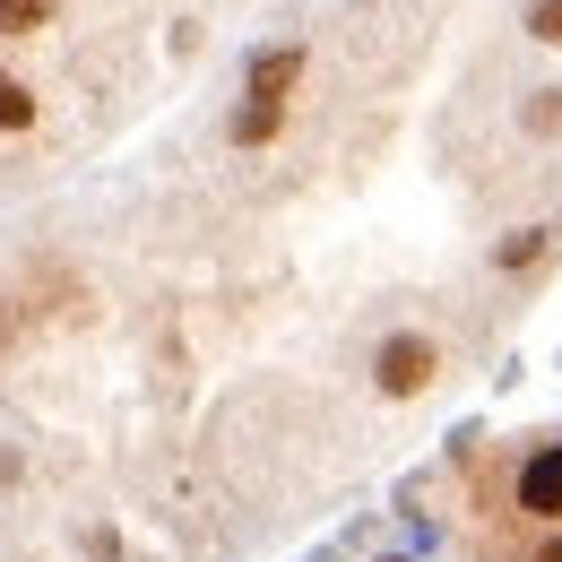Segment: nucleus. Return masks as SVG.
Returning <instances> with one entry per match:
<instances>
[{
    "instance_id": "f257e3e1",
    "label": "nucleus",
    "mask_w": 562,
    "mask_h": 562,
    "mask_svg": "<svg viewBox=\"0 0 562 562\" xmlns=\"http://www.w3.org/2000/svg\"><path fill=\"white\" fill-rule=\"evenodd\" d=\"M502 510L537 537H562V441H528L510 459V485H502Z\"/></svg>"
},
{
    "instance_id": "f03ea898",
    "label": "nucleus",
    "mask_w": 562,
    "mask_h": 562,
    "mask_svg": "<svg viewBox=\"0 0 562 562\" xmlns=\"http://www.w3.org/2000/svg\"><path fill=\"white\" fill-rule=\"evenodd\" d=\"M441 372H450V355H441L432 329H390V338L372 347V390H381V398H424Z\"/></svg>"
},
{
    "instance_id": "7ed1b4c3",
    "label": "nucleus",
    "mask_w": 562,
    "mask_h": 562,
    "mask_svg": "<svg viewBox=\"0 0 562 562\" xmlns=\"http://www.w3.org/2000/svg\"><path fill=\"white\" fill-rule=\"evenodd\" d=\"M303 70H312V44H269V53H251V70H243V95H251V104H294Z\"/></svg>"
},
{
    "instance_id": "20e7f679",
    "label": "nucleus",
    "mask_w": 562,
    "mask_h": 562,
    "mask_svg": "<svg viewBox=\"0 0 562 562\" xmlns=\"http://www.w3.org/2000/svg\"><path fill=\"white\" fill-rule=\"evenodd\" d=\"M554 251H562V225H519V234L493 243V269H502V278H528V269H546Z\"/></svg>"
},
{
    "instance_id": "39448f33",
    "label": "nucleus",
    "mask_w": 562,
    "mask_h": 562,
    "mask_svg": "<svg viewBox=\"0 0 562 562\" xmlns=\"http://www.w3.org/2000/svg\"><path fill=\"white\" fill-rule=\"evenodd\" d=\"M35 122H44V95H35L18 70H0V139H26Z\"/></svg>"
},
{
    "instance_id": "423d86ee",
    "label": "nucleus",
    "mask_w": 562,
    "mask_h": 562,
    "mask_svg": "<svg viewBox=\"0 0 562 562\" xmlns=\"http://www.w3.org/2000/svg\"><path fill=\"white\" fill-rule=\"evenodd\" d=\"M285 131V104H251V95H243V104H234V122H225V139L243 147V156H251V147H269Z\"/></svg>"
},
{
    "instance_id": "0eeeda50",
    "label": "nucleus",
    "mask_w": 562,
    "mask_h": 562,
    "mask_svg": "<svg viewBox=\"0 0 562 562\" xmlns=\"http://www.w3.org/2000/svg\"><path fill=\"white\" fill-rule=\"evenodd\" d=\"M53 26V0H0V44H35Z\"/></svg>"
},
{
    "instance_id": "6e6552de",
    "label": "nucleus",
    "mask_w": 562,
    "mask_h": 562,
    "mask_svg": "<svg viewBox=\"0 0 562 562\" xmlns=\"http://www.w3.org/2000/svg\"><path fill=\"white\" fill-rule=\"evenodd\" d=\"M519 131H528V139H554L562 131V87H537V95L519 104Z\"/></svg>"
},
{
    "instance_id": "1a4fd4ad",
    "label": "nucleus",
    "mask_w": 562,
    "mask_h": 562,
    "mask_svg": "<svg viewBox=\"0 0 562 562\" xmlns=\"http://www.w3.org/2000/svg\"><path fill=\"white\" fill-rule=\"evenodd\" d=\"M528 35H537V44H562V0H537V9H528Z\"/></svg>"
},
{
    "instance_id": "9d476101",
    "label": "nucleus",
    "mask_w": 562,
    "mask_h": 562,
    "mask_svg": "<svg viewBox=\"0 0 562 562\" xmlns=\"http://www.w3.org/2000/svg\"><path fill=\"white\" fill-rule=\"evenodd\" d=\"M510 562H562V537H537L528 554H510Z\"/></svg>"
}]
</instances>
